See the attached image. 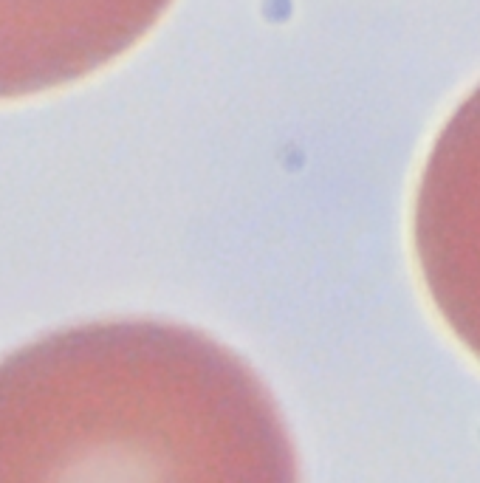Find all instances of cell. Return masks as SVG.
<instances>
[{
	"label": "cell",
	"instance_id": "cell-2",
	"mask_svg": "<svg viewBox=\"0 0 480 483\" xmlns=\"http://www.w3.org/2000/svg\"><path fill=\"white\" fill-rule=\"evenodd\" d=\"M413 238L432 303L480 359V85L429 150Z\"/></svg>",
	"mask_w": 480,
	"mask_h": 483
},
{
	"label": "cell",
	"instance_id": "cell-1",
	"mask_svg": "<svg viewBox=\"0 0 480 483\" xmlns=\"http://www.w3.org/2000/svg\"><path fill=\"white\" fill-rule=\"evenodd\" d=\"M0 483H296V461L229 351L122 322L0 362Z\"/></svg>",
	"mask_w": 480,
	"mask_h": 483
}]
</instances>
